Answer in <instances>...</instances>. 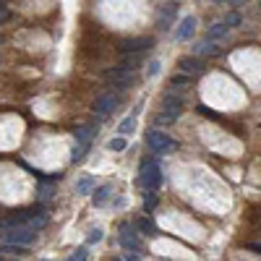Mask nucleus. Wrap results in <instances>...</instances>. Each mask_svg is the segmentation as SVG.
Here are the masks:
<instances>
[{"label": "nucleus", "instance_id": "nucleus-1", "mask_svg": "<svg viewBox=\"0 0 261 261\" xmlns=\"http://www.w3.org/2000/svg\"><path fill=\"white\" fill-rule=\"evenodd\" d=\"M160 183H162V172H160L157 162L151 160V157L141 160V167H139V186L146 188V191H157Z\"/></svg>", "mask_w": 261, "mask_h": 261}, {"label": "nucleus", "instance_id": "nucleus-2", "mask_svg": "<svg viewBox=\"0 0 261 261\" xmlns=\"http://www.w3.org/2000/svg\"><path fill=\"white\" fill-rule=\"evenodd\" d=\"M0 238L8 243V246H29L34 238H37V230L27 227V225H13V227H3L0 230Z\"/></svg>", "mask_w": 261, "mask_h": 261}, {"label": "nucleus", "instance_id": "nucleus-3", "mask_svg": "<svg viewBox=\"0 0 261 261\" xmlns=\"http://www.w3.org/2000/svg\"><path fill=\"white\" fill-rule=\"evenodd\" d=\"M146 144H149V149L154 151V154H170V151L178 149L175 139H170L165 130H149V134H146Z\"/></svg>", "mask_w": 261, "mask_h": 261}, {"label": "nucleus", "instance_id": "nucleus-4", "mask_svg": "<svg viewBox=\"0 0 261 261\" xmlns=\"http://www.w3.org/2000/svg\"><path fill=\"white\" fill-rule=\"evenodd\" d=\"M151 45H154V39H151V37H130V39L120 42V53H125V55H141Z\"/></svg>", "mask_w": 261, "mask_h": 261}, {"label": "nucleus", "instance_id": "nucleus-5", "mask_svg": "<svg viewBox=\"0 0 261 261\" xmlns=\"http://www.w3.org/2000/svg\"><path fill=\"white\" fill-rule=\"evenodd\" d=\"M175 18H178V6L170 0V3H165V6L160 8L157 29H160V32H170V29H172V21H175Z\"/></svg>", "mask_w": 261, "mask_h": 261}, {"label": "nucleus", "instance_id": "nucleus-6", "mask_svg": "<svg viewBox=\"0 0 261 261\" xmlns=\"http://www.w3.org/2000/svg\"><path fill=\"white\" fill-rule=\"evenodd\" d=\"M118 241H120V246L125 248V251H139V235L134 232V227H130V225H123L120 227V238H118Z\"/></svg>", "mask_w": 261, "mask_h": 261}, {"label": "nucleus", "instance_id": "nucleus-7", "mask_svg": "<svg viewBox=\"0 0 261 261\" xmlns=\"http://www.w3.org/2000/svg\"><path fill=\"white\" fill-rule=\"evenodd\" d=\"M115 107H118V97H115V94H102V97L94 102V113L102 115V118H107V115L115 110Z\"/></svg>", "mask_w": 261, "mask_h": 261}, {"label": "nucleus", "instance_id": "nucleus-8", "mask_svg": "<svg viewBox=\"0 0 261 261\" xmlns=\"http://www.w3.org/2000/svg\"><path fill=\"white\" fill-rule=\"evenodd\" d=\"M178 68H180V73H186V76H196V73L204 71V63H201V58H180Z\"/></svg>", "mask_w": 261, "mask_h": 261}, {"label": "nucleus", "instance_id": "nucleus-9", "mask_svg": "<svg viewBox=\"0 0 261 261\" xmlns=\"http://www.w3.org/2000/svg\"><path fill=\"white\" fill-rule=\"evenodd\" d=\"M183 113V107H162V113L154 115V123L157 125H170V123H175Z\"/></svg>", "mask_w": 261, "mask_h": 261}, {"label": "nucleus", "instance_id": "nucleus-10", "mask_svg": "<svg viewBox=\"0 0 261 261\" xmlns=\"http://www.w3.org/2000/svg\"><path fill=\"white\" fill-rule=\"evenodd\" d=\"M193 34H196V18H193V16H186V18H183V24H180L178 32H175V37H178L180 42H188Z\"/></svg>", "mask_w": 261, "mask_h": 261}, {"label": "nucleus", "instance_id": "nucleus-11", "mask_svg": "<svg viewBox=\"0 0 261 261\" xmlns=\"http://www.w3.org/2000/svg\"><path fill=\"white\" fill-rule=\"evenodd\" d=\"M220 55H222V47L217 42H201L196 47V58H220Z\"/></svg>", "mask_w": 261, "mask_h": 261}, {"label": "nucleus", "instance_id": "nucleus-12", "mask_svg": "<svg viewBox=\"0 0 261 261\" xmlns=\"http://www.w3.org/2000/svg\"><path fill=\"white\" fill-rule=\"evenodd\" d=\"M94 125H81V128H76V141L79 144H84V146H92V139H94Z\"/></svg>", "mask_w": 261, "mask_h": 261}, {"label": "nucleus", "instance_id": "nucleus-13", "mask_svg": "<svg viewBox=\"0 0 261 261\" xmlns=\"http://www.w3.org/2000/svg\"><path fill=\"white\" fill-rule=\"evenodd\" d=\"M227 27L225 24H212L209 29H206V42H217V39H225L227 37Z\"/></svg>", "mask_w": 261, "mask_h": 261}, {"label": "nucleus", "instance_id": "nucleus-14", "mask_svg": "<svg viewBox=\"0 0 261 261\" xmlns=\"http://www.w3.org/2000/svg\"><path fill=\"white\" fill-rule=\"evenodd\" d=\"M110 193H113V186H102V188H97V191H94L92 199H94V204H97V206H102V204H107Z\"/></svg>", "mask_w": 261, "mask_h": 261}, {"label": "nucleus", "instance_id": "nucleus-15", "mask_svg": "<svg viewBox=\"0 0 261 261\" xmlns=\"http://www.w3.org/2000/svg\"><path fill=\"white\" fill-rule=\"evenodd\" d=\"M134 128H136V118L130 115V118H125V120L120 123V128H118V134H120V136H128V134H134Z\"/></svg>", "mask_w": 261, "mask_h": 261}, {"label": "nucleus", "instance_id": "nucleus-16", "mask_svg": "<svg viewBox=\"0 0 261 261\" xmlns=\"http://www.w3.org/2000/svg\"><path fill=\"white\" fill-rule=\"evenodd\" d=\"M94 188V178H81L79 183H76V191L79 193H89Z\"/></svg>", "mask_w": 261, "mask_h": 261}, {"label": "nucleus", "instance_id": "nucleus-17", "mask_svg": "<svg viewBox=\"0 0 261 261\" xmlns=\"http://www.w3.org/2000/svg\"><path fill=\"white\" fill-rule=\"evenodd\" d=\"M241 21H243L241 13H235V11H232V13L225 16V27H227V29H230V27H241Z\"/></svg>", "mask_w": 261, "mask_h": 261}, {"label": "nucleus", "instance_id": "nucleus-18", "mask_svg": "<svg viewBox=\"0 0 261 261\" xmlns=\"http://www.w3.org/2000/svg\"><path fill=\"white\" fill-rule=\"evenodd\" d=\"M188 84V76L186 73H178V76H172L170 79V86H172V89H178V86H186Z\"/></svg>", "mask_w": 261, "mask_h": 261}, {"label": "nucleus", "instance_id": "nucleus-19", "mask_svg": "<svg viewBox=\"0 0 261 261\" xmlns=\"http://www.w3.org/2000/svg\"><path fill=\"white\" fill-rule=\"evenodd\" d=\"M107 146H110L113 151H123V149H125V139H123V136H118V139H113Z\"/></svg>", "mask_w": 261, "mask_h": 261}, {"label": "nucleus", "instance_id": "nucleus-20", "mask_svg": "<svg viewBox=\"0 0 261 261\" xmlns=\"http://www.w3.org/2000/svg\"><path fill=\"white\" fill-rule=\"evenodd\" d=\"M86 256H89V253H86V248H79V251H73V256L68 261H86Z\"/></svg>", "mask_w": 261, "mask_h": 261}, {"label": "nucleus", "instance_id": "nucleus-21", "mask_svg": "<svg viewBox=\"0 0 261 261\" xmlns=\"http://www.w3.org/2000/svg\"><path fill=\"white\" fill-rule=\"evenodd\" d=\"M139 230H146V232H154V227H151V222H149V220H144V217H141V220H139Z\"/></svg>", "mask_w": 261, "mask_h": 261}, {"label": "nucleus", "instance_id": "nucleus-22", "mask_svg": "<svg viewBox=\"0 0 261 261\" xmlns=\"http://www.w3.org/2000/svg\"><path fill=\"white\" fill-rule=\"evenodd\" d=\"M102 241V230H92L89 232V243H99Z\"/></svg>", "mask_w": 261, "mask_h": 261}, {"label": "nucleus", "instance_id": "nucleus-23", "mask_svg": "<svg viewBox=\"0 0 261 261\" xmlns=\"http://www.w3.org/2000/svg\"><path fill=\"white\" fill-rule=\"evenodd\" d=\"M157 71H160V60H151L149 63V76H157Z\"/></svg>", "mask_w": 261, "mask_h": 261}, {"label": "nucleus", "instance_id": "nucleus-24", "mask_svg": "<svg viewBox=\"0 0 261 261\" xmlns=\"http://www.w3.org/2000/svg\"><path fill=\"white\" fill-rule=\"evenodd\" d=\"M123 261H141V258L136 256V251H128V253L123 256Z\"/></svg>", "mask_w": 261, "mask_h": 261}, {"label": "nucleus", "instance_id": "nucleus-25", "mask_svg": "<svg viewBox=\"0 0 261 261\" xmlns=\"http://www.w3.org/2000/svg\"><path fill=\"white\" fill-rule=\"evenodd\" d=\"M50 196H53V191H50V188H42V193H39V199H50Z\"/></svg>", "mask_w": 261, "mask_h": 261}, {"label": "nucleus", "instance_id": "nucleus-26", "mask_svg": "<svg viewBox=\"0 0 261 261\" xmlns=\"http://www.w3.org/2000/svg\"><path fill=\"white\" fill-rule=\"evenodd\" d=\"M3 21H8V11H6V8H0V24H3Z\"/></svg>", "mask_w": 261, "mask_h": 261}, {"label": "nucleus", "instance_id": "nucleus-27", "mask_svg": "<svg viewBox=\"0 0 261 261\" xmlns=\"http://www.w3.org/2000/svg\"><path fill=\"white\" fill-rule=\"evenodd\" d=\"M214 3H220V6H225V3H230V0H214Z\"/></svg>", "mask_w": 261, "mask_h": 261}, {"label": "nucleus", "instance_id": "nucleus-28", "mask_svg": "<svg viewBox=\"0 0 261 261\" xmlns=\"http://www.w3.org/2000/svg\"><path fill=\"white\" fill-rule=\"evenodd\" d=\"M0 8H6V0H0Z\"/></svg>", "mask_w": 261, "mask_h": 261}, {"label": "nucleus", "instance_id": "nucleus-29", "mask_svg": "<svg viewBox=\"0 0 261 261\" xmlns=\"http://www.w3.org/2000/svg\"><path fill=\"white\" fill-rule=\"evenodd\" d=\"M3 39H6V37H3V34H0V45H3Z\"/></svg>", "mask_w": 261, "mask_h": 261}]
</instances>
